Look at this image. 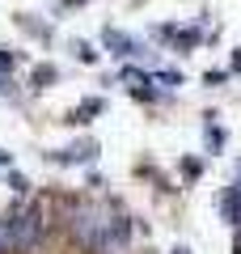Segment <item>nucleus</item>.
Masks as SVG:
<instances>
[{
    "label": "nucleus",
    "instance_id": "nucleus-3",
    "mask_svg": "<svg viewBox=\"0 0 241 254\" xmlns=\"http://www.w3.org/2000/svg\"><path fill=\"white\" fill-rule=\"evenodd\" d=\"M13 246V225H0V254H9Z\"/></svg>",
    "mask_w": 241,
    "mask_h": 254
},
{
    "label": "nucleus",
    "instance_id": "nucleus-1",
    "mask_svg": "<svg viewBox=\"0 0 241 254\" xmlns=\"http://www.w3.org/2000/svg\"><path fill=\"white\" fill-rule=\"evenodd\" d=\"M106 47H115L119 55H131V51H135V47H131V38H127V34H119V30H106Z\"/></svg>",
    "mask_w": 241,
    "mask_h": 254
},
{
    "label": "nucleus",
    "instance_id": "nucleus-4",
    "mask_svg": "<svg viewBox=\"0 0 241 254\" xmlns=\"http://www.w3.org/2000/svg\"><path fill=\"white\" fill-rule=\"evenodd\" d=\"M0 68H13V55L9 51H0Z\"/></svg>",
    "mask_w": 241,
    "mask_h": 254
},
{
    "label": "nucleus",
    "instance_id": "nucleus-2",
    "mask_svg": "<svg viewBox=\"0 0 241 254\" xmlns=\"http://www.w3.org/2000/svg\"><path fill=\"white\" fill-rule=\"evenodd\" d=\"M89 157H93V144H89V140H85V144L68 148V153H63V161H89Z\"/></svg>",
    "mask_w": 241,
    "mask_h": 254
},
{
    "label": "nucleus",
    "instance_id": "nucleus-5",
    "mask_svg": "<svg viewBox=\"0 0 241 254\" xmlns=\"http://www.w3.org/2000/svg\"><path fill=\"white\" fill-rule=\"evenodd\" d=\"M233 68H241V51H237V60H233Z\"/></svg>",
    "mask_w": 241,
    "mask_h": 254
}]
</instances>
